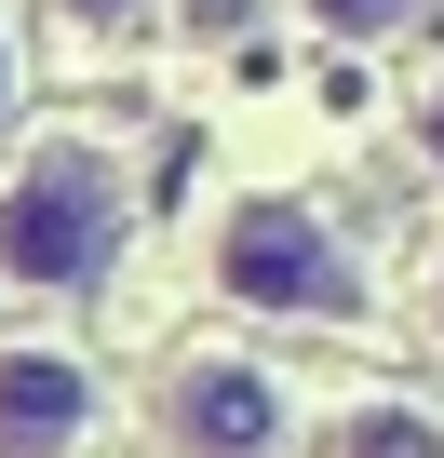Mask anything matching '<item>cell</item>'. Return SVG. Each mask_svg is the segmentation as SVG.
Wrapping results in <instances>:
<instances>
[{"label": "cell", "instance_id": "4", "mask_svg": "<svg viewBox=\"0 0 444 458\" xmlns=\"http://www.w3.org/2000/svg\"><path fill=\"white\" fill-rule=\"evenodd\" d=\"M81 364L68 351H14L0 364V458H68V431H81Z\"/></svg>", "mask_w": 444, "mask_h": 458}, {"label": "cell", "instance_id": "3", "mask_svg": "<svg viewBox=\"0 0 444 458\" xmlns=\"http://www.w3.org/2000/svg\"><path fill=\"white\" fill-rule=\"evenodd\" d=\"M162 431H175V458H270L283 445V391L256 364H188L162 391Z\"/></svg>", "mask_w": 444, "mask_h": 458}, {"label": "cell", "instance_id": "7", "mask_svg": "<svg viewBox=\"0 0 444 458\" xmlns=\"http://www.w3.org/2000/svg\"><path fill=\"white\" fill-rule=\"evenodd\" d=\"M417 148H431V175H444V81H431V108H417Z\"/></svg>", "mask_w": 444, "mask_h": 458}, {"label": "cell", "instance_id": "9", "mask_svg": "<svg viewBox=\"0 0 444 458\" xmlns=\"http://www.w3.org/2000/svg\"><path fill=\"white\" fill-rule=\"evenodd\" d=\"M0 108H14V41H0Z\"/></svg>", "mask_w": 444, "mask_h": 458}, {"label": "cell", "instance_id": "2", "mask_svg": "<svg viewBox=\"0 0 444 458\" xmlns=\"http://www.w3.org/2000/svg\"><path fill=\"white\" fill-rule=\"evenodd\" d=\"M215 270H230V297H256V310H364V284H350V257L323 243V216H297V202H243L230 216V243H215Z\"/></svg>", "mask_w": 444, "mask_h": 458}, {"label": "cell", "instance_id": "6", "mask_svg": "<svg viewBox=\"0 0 444 458\" xmlns=\"http://www.w3.org/2000/svg\"><path fill=\"white\" fill-rule=\"evenodd\" d=\"M350 458H444V431H417V418H364Z\"/></svg>", "mask_w": 444, "mask_h": 458}, {"label": "cell", "instance_id": "5", "mask_svg": "<svg viewBox=\"0 0 444 458\" xmlns=\"http://www.w3.org/2000/svg\"><path fill=\"white\" fill-rule=\"evenodd\" d=\"M310 14H323L337 41H390V28H417V0H310Z\"/></svg>", "mask_w": 444, "mask_h": 458}, {"label": "cell", "instance_id": "8", "mask_svg": "<svg viewBox=\"0 0 444 458\" xmlns=\"http://www.w3.org/2000/svg\"><path fill=\"white\" fill-rule=\"evenodd\" d=\"M68 14H95V28H121V14H135V0H68Z\"/></svg>", "mask_w": 444, "mask_h": 458}, {"label": "cell", "instance_id": "1", "mask_svg": "<svg viewBox=\"0 0 444 458\" xmlns=\"http://www.w3.org/2000/svg\"><path fill=\"white\" fill-rule=\"evenodd\" d=\"M121 243V162L108 148H41L0 189V270L14 284H95Z\"/></svg>", "mask_w": 444, "mask_h": 458}]
</instances>
